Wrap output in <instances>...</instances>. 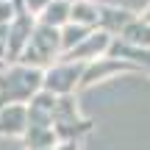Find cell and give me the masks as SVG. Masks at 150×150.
<instances>
[{
  "instance_id": "cell-7",
  "label": "cell",
  "mask_w": 150,
  "mask_h": 150,
  "mask_svg": "<svg viewBox=\"0 0 150 150\" xmlns=\"http://www.w3.org/2000/svg\"><path fill=\"white\" fill-rule=\"evenodd\" d=\"M28 131V106L14 103V106L0 108V136H25Z\"/></svg>"
},
{
  "instance_id": "cell-20",
  "label": "cell",
  "mask_w": 150,
  "mask_h": 150,
  "mask_svg": "<svg viewBox=\"0 0 150 150\" xmlns=\"http://www.w3.org/2000/svg\"><path fill=\"white\" fill-rule=\"evenodd\" d=\"M67 3H81V0H67Z\"/></svg>"
},
{
  "instance_id": "cell-15",
  "label": "cell",
  "mask_w": 150,
  "mask_h": 150,
  "mask_svg": "<svg viewBox=\"0 0 150 150\" xmlns=\"http://www.w3.org/2000/svg\"><path fill=\"white\" fill-rule=\"evenodd\" d=\"M56 100H59V97H56L53 92H47V89H39L36 95L31 97V103H28V106H31V108H39V111H47V114H53V106H56Z\"/></svg>"
},
{
  "instance_id": "cell-3",
  "label": "cell",
  "mask_w": 150,
  "mask_h": 150,
  "mask_svg": "<svg viewBox=\"0 0 150 150\" xmlns=\"http://www.w3.org/2000/svg\"><path fill=\"white\" fill-rule=\"evenodd\" d=\"M83 70H86L83 61H75V64H64V61H59V64H53L47 72H45L42 89L53 92L56 97H61V95H75V92H78L81 78H83Z\"/></svg>"
},
{
  "instance_id": "cell-18",
  "label": "cell",
  "mask_w": 150,
  "mask_h": 150,
  "mask_svg": "<svg viewBox=\"0 0 150 150\" xmlns=\"http://www.w3.org/2000/svg\"><path fill=\"white\" fill-rule=\"evenodd\" d=\"M53 150H81V147H78V142H61V145H56Z\"/></svg>"
},
{
  "instance_id": "cell-4",
  "label": "cell",
  "mask_w": 150,
  "mask_h": 150,
  "mask_svg": "<svg viewBox=\"0 0 150 150\" xmlns=\"http://www.w3.org/2000/svg\"><path fill=\"white\" fill-rule=\"evenodd\" d=\"M120 72H142V70H139L136 64H131V61H122V59H108V56L95 59V61L86 64L83 78H81V83H78V92H81V89H89L92 83L106 81L108 75H120Z\"/></svg>"
},
{
  "instance_id": "cell-11",
  "label": "cell",
  "mask_w": 150,
  "mask_h": 150,
  "mask_svg": "<svg viewBox=\"0 0 150 150\" xmlns=\"http://www.w3.org/2000/svg\"><path fill=\"white\" fill-rule=\"evenodd\" d=\"M92 33H95V28L78 25V22H67V25L61 28V56L70 53L72 47H78V45L83 42L86 36H92Z\"/></svg>"
},
{
  "instance_id": "cell-17",
  "label": "cell",
  "mask_w": 150,
  "mask_h": 150,
  "mask_svg": "<svg viewBox=\"0 0 150 150\" xmlns=\"http://www.w3.org/2000/svg\"><path fill=\"white\" fill-rule=\"evenodd\" d=\"M11 20H14V6L0 3V25H11Z\"/></svg>"
},
{
  "instance_id": "cell-16",
  "label": "cell",
  "mask_w": 150,
  "mask_h": 150,
  "mask_svg": "<svg viewBox=\"0 0 150 150\" xmlns=\"http://www.w3.org/2000/svg\"><path fill=\"white\" fill-rule=\"evenodd\" d=\"M50 3H53V0H25V6H28V11H31L33 17H39V14H42V11L47 8Z\"/></svg>"
},
{
  "instance_id": "cell-8",
  "label": "cell",
  "mask_w": 150,
  "mask_h": 150,
  "mask_svg": "<svg viewBox=\"0 0 150 150\" xmlns=\"http://www.w3.org/2000/svg\"><path fill=\"white\" fill-rule=\"evenodd\" d=\"M92 128H95V122L92 120H83V117L67 120V122H53V134L59 139V145L61 142H78L81 136L92 134Z\"/></svg>"
},
{
  "instance_id": "cell-9",
  "label": "cell",
  "mask_w": 150,
  "mask_h": 150,
  "mask_svg": "<svg viewBox=\"0 0 150 150\" xmlns=\"http://www.w3.org/2000/svg\"><path fill=\"white\" fill-rule=\"evenodd\" d=\"M22 142H25V150H53L59 145L53 128H47V125H31V122H28V131L22 136Z\"/></svg>"
},
{
  "instance_id": "cell-12",
  "label": "cell",
  "mask_w": 150,
  "mask_h": 150,
  "mask_svg": "<svg viewBox=\"0 0 150 150\" xmlns=\"http://www.w3.org/2000/svg\"><path fill=\"white\" fill-rule=\"evenodd\" d=\"M120 39L128 42V45H136V47L150 50V25H147V22H142V17H136V20L120 33Z\"/></svg>"
},
{
  "instance_id": "cell-10",
  "label": "cell",
  "mask_w": 150,
  "mask_h": 150,
  "mask_svg": "<svg viewBox=\"0 0 150 150\" xmlns=\"http://www.w3.org/2000/svg\"><path fill=\"white\" fill-rule=\"evenodd\" d=\"M70 14H72V3H67V0H53L36 20L42 22V25H50V28H64L67 22H70Z\"/></svg>"
},
{
  "instance_id": "cell-6",
  "label": "cell",
  "mask_w": 150,
  "mask_h": 150,
  "mask_svg": "<svg viewBox=\"0 0 150 150\" xmlns=\"http://www.w3.org/2000/svg\"><path fill=\"white\" fill-rule=\"evenodd\" d=\"M136 20L134 11L128 8H114V6H100V17H97V31H106L111 36H120L131 22Z\"/></svg>"
},
{
  "instance_id": "cell-2",
  "label": "cell",
  "mask_w": 150,
  "mask_h": 150,
  "mask_svg": "<svg viewBox=\"0 0 150 150\" xmlns=\"http://www.w3.org/2000/svg\"><path fill=\"white\" fill-rule=\"evenodd\" d=\"M59 53H61V28H50V25L36 22L31 42L20 56V64L47 72L53 64H59Z\"/></svg>"
},
{
  "instance_id": "cell-13",
  "label": "cell",
  "mask_w": 150,
  "mask_h": 150,
  "mask_svg": "<svg viewBox=\"0 0 150 150\" xmlns=\"http://www.w3.org/2000/svg\"><path fill=\"white\" fill-rule=\"evenodd\" d=\"M97 17H100V6L89 3V0L72 3L70 22H78V25H86V28H95V31H97Z\"/></svg>"
},
{
  "instance_id": "cell-19",
  "label": "cell",
  "mask_w": 150,
  "mask_h": 150,
  "mask_svg": "<svg viewBox=\"0 0 150 150\" xmlns=\"http://www.w3.org/2000/svg\"><path fill=\"white\" fill-rule=\"evenodd\" d=\"M142 22H147V25H150V8L145 11V14H142Z\"/></svg>"
},
{
  "instance_id": "cell-14",
  "label": "cell",
  "mask_w": 150,
  "mask_h": 150,
  "mask_svg": "<svg viewBox=\"0 0 150 150\" xmlns=\"http://www.w3.org/2000/svg\"><path fill=\"white\" fill-rule=\"evenodd\" d=\"M78 117V100L75 95H61L53 106V122H67V120Z\"/></svg>"
},
{
  "instance_id": "cell-1",
  "label": "cell",
  "mask_w": 150,
  "mask_h": 150,
  "mask_svg": "<svg viewBox=\"0 0 150 150\" xmlns=\"http://www.w3.org/2000/svg\"><path fill=\"white\" fill-rule=\"evenodd\" d=\"M42 83H45L42 70L22 67V64H14L8 70H3L0 72V108L14 106V103L25 106V100L31 103V97L42 89Z\"/></svg>"
},
{
  "instance_id": "cell-5",
  "label": "cell",
  "mask_w": 150,
  "mask_h": 150,
  "mask_svg": "<svg viewBox=\"0 0 150 150\" xmlns=\"http://www.w3.org/2000/svg\"><path fill=\"white\" fill-rule=\"evenodd\" d=\"M111 33H106V31H95L92 36H86L83 42L78 45V47H72L70 53H64L59 61H64V64H75V61H83V64H89V61H95V59H103L106 56V50H108V45H111Z\"/></svg>"
}]
</instances>
